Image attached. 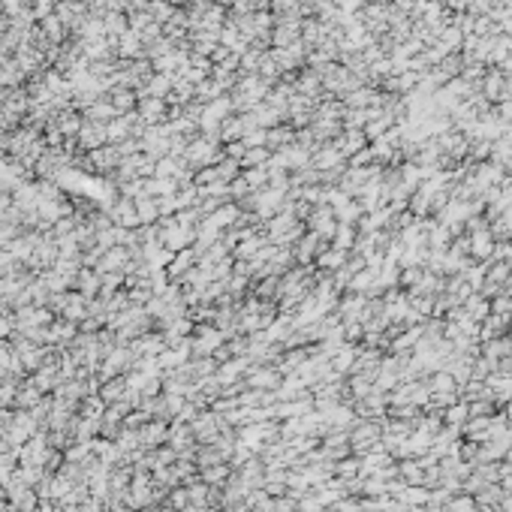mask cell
<instances>
[{
    "instance_id": "1",
    "label": "cell",
    "mask_w": 512,
    "mask_h": 512,
    "mask_svg": "<svg viewBox=\"0 0 512 512\" xmlns=\"http://www.w3.org/2000/svg\"><path fill=\"white\" fill-rule=\"evenodd\" d=\"M280 383H284V374L271 365H259V368L247 371V386H250V389L275 392V389H280Z\"/></svg>"
},
{
    "instance_id": "2",
    "label": "cell",
    "mask_w": 512,
    "mask_h": 512,
    "mask_svg": "<svg viewBox=\"0 0 512 512\" xmlns=\"http://www.w3.org/2000/svg\"><path fill=\"white\" fill-rule=\"evenodd\" d=\"M326 244H328V242H323L319 235L304 233V238H299V242H295V259H299V262H311L313 256H319V253L326 250Z\"/></svg>"
},
{
    "instance_id": "3",
    "label": "cell",
    "mask_w": 512,
    "mask_h": 512,
    "mask_svg": "<svg viewBox=\"0 0 512 512\" xmlns=\"http://www.w3.org/2000/svg\"><path fill=\"white\" fill-rule=\"evenodd\" d=\"M461 308H464V313H467L470 319H473V323H482V319L491 313V302L485 299L482 293H473V295H467Z\"/></svg>"
},
{
    "instance_id": "4",
    "label": "cell",
    "mask_w": 512,
    "mask_h": 512,
    "mask_svg": "<svg viewBox=\"0 0 512 512\" xmlns=\"http://www.w3.org/2000/svg\"><path fill=\"white\" fill-rule=\"evenodd\" d=\"M346 259H350V253H346V250H337V247H326V250L317 256V266L323 268V271H328V275H335L337 268L346 266Z\"/></svg>"
},
{
    "instance_id": "5",
    "label": "cell",
    "mask_w": 512,
    "mask_h": 512,
    "mask_svg": "<svg viewBox=\"0 0 512 512\" xmlns=\"http://www.w3.org/2000/svg\"><path fill=\"white\" fill-rule=\"evenodd\" d=\"M470 419V404L464 398H458L455 404H449V407L443 410V425H455V428H464Z\"/></svg>"
},
{
    "instance_id": "6",
    "label": "cell",
    "mask_w": 512,
    "mask_h": 512,
    "mask_svg": "<svg viewBox=\"0 0 512 512\" xmlns=\"http://www.w3.org/2000/svg\"><path fill=\"white\" fill-rule=\"evenodd\" d=\"M356 238H359V229H356V226H350V223H337V233H335V238H332V247L353 253V247H356Z\"/></svg>"
},
{
    "instance_id": "7",
    "label": "cell",
    "mask_w": 512,
    "mask_h": 512,
    "mask_svg": "<svg viewBox=\"0 0 512 512\" xmlns=\"http://www.w3.org/2000/svg\"><path fill=\"white\" fill-rule=\"evenodd\" d=\"M428 494H431V489H425V485H404V491L395 500H401L404 506H425Z\"/></svg>"
},
{
    "instance_id": "8",
    "label": "cell",
    "mask_w": 512,
    "mask_h": 512,
    "mask_svg": "<svg viewBox=\"0 0 512 512\" xmlns=\"http://www.w3.org/2000/svg\"><path fill=\"white\" fill-rule=\"evenodd\" d=\"M223 344V335L214 332V328H202L199 337H196V353H202V356H208L211 350H217Z\"/></svg>"
},
{
    "instance_id": "9",
    "label": "cell",
    "mask_w": 512,
    "mask_h": 512,
    "mask_svg": "<svg viewBox=\"0 0 512 512\" xmlns=\"http://www.w3.org/2000/svg\"><path fill=\"white\" fill-rule=\"evenodd\" d=\"M503 85H506V76L491 70L489 79H485V97H489V100H503Z\"/></svg>"
},
{
    "instance_id": "10",
    "label": "cell",
    "mask_w": 512,
    "mask_h": 512,
    "mask_svg": "<svg viewBox=\"0 0 512 512\" xmlns=\"http://www.w3.org/2000/svg\"><path fill=\"white\" fill-rule=\"evenodd\" d=\"M196 437H199V440H214V437H217V431H220V419L217 416H202L199 422H196Z\"/></svg>"
},
{
    "instance_id": "11",
    "label": "cell",
    "mask_w": 512,
    "mask_h": 512,
    "mask_svg": "<svg viewBox=\"0 0 512 512\" xmlns=\"http://www.w3.org/2000/svg\"><path fill=\"white\" fill-rule=\"evenodd\" d=\"M242 371H247V359H244V356H238L235 362H229V365H223V368H220L217 380H220V383H229V380H238V374H242Z\"/></svg>"
},
{
    "instance_id": "12",
    "label": "cell",
    "mask_w": 512,
    "mask_h": 512,
    "mask_svg": "<svg viewBox=\"0 0 512 512\" xmlns=\"http://www.w3.org/2000/svg\"><path fill=\"white\" fill-rule=\"evenodd\" d=\"M226 473H229L226 464H211V467H205V482H214V485H217V482H223V479H226Z\"/></svg>"
},
{
    "instance_id": "13",
    "label": "cell",
    "mask_w": 512,
    "mask_h": 512,
    "mask_svg": "<svg viewBox=\"0 0 512 512\" xmlns=\"http://www.w3.org/2000/svg\"><path fill=\"white\" fill-rule=\"evenodd\" d=\"M163 434H166V431H163V425H154L145 437H148V440H163Z\"/></svg>"
},
{
    "instance_id": "14",
    "label": "cell",
    "mask_w": 512,
    "mask_h": 512,
    "mask_svg": "<svg viewBox=\"0 0 512 512\" xmlns=\"http://www.w3.org/2000/svg\"><path fill=\"white\" fill-rule=\"evenodd\" d=\"M30 503H34V500H30V494H28V491L19 494V506H21V509H30Z\"/></svg>"
},
{
    "instance_id": "15",
    "label": "cell",
    "mask_w": 512,
    "mask_h": 512,
    "mask_svg": "<svg viewBox=\"0 0 512 512\" xmlns=\"http://www.w3.org/2000/svg\"><path fill=\"white\" fill-rule=\"evenodd\" d=\"M503 118H509V121H512V97H509L506 103H503Z\"/></svg>"
}]
</instances>
